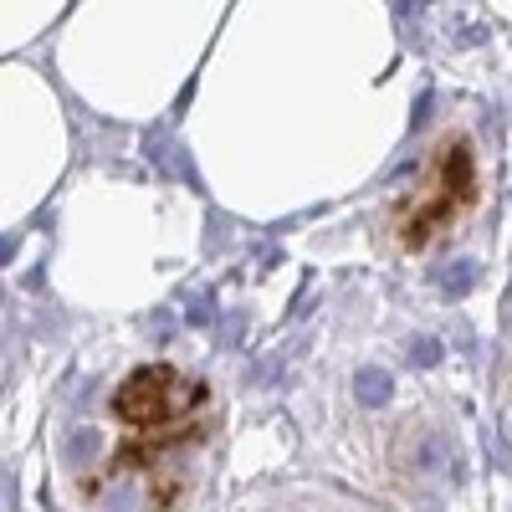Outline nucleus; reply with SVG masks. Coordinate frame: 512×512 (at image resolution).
Masks as SVG:
<instances>
[{"instance_id": "1", "label": "nucleus", "mask_w": 512, "mask_h": 512, "mask_svg": "<svg viewBox=\"0 0 512 512\" xmlns=\"http://www.w3.org/2000/svg\"><path fill=\"white\" fill-rule=\"evenodd\" d=\"M205 405V384L185 379L169 364H149L139 374H128L113 395V415L128 425V431H159V425L180 420L190 410Z\"/></svg>"}, {"instance_id": "2", "label": "nucleus", "mask_w": 512, "mask_h": 512, "mask_svg": "<svg viewBox=\"0 0 512 512\" xmlns=\"http://www.w3.org/2000/svg\"><path fill=\"white\" fill-rule=\"evenodd\" d=\"M466 200H472V149H466V139H446L436 159V180L405 221V246H425L446 221L461 216Z\"/></svg>"}, {"instance_id": "3", "label": "nucleus", "mask_w": 512, "mask_h": 512, "mask_svg": "<svg viewBox=\"0 0 512 512\" xmlns=\"http://www.w3.org/2000/svg\"><path fill=\"white\" fill-rule=\"evenodd\" d=\"M395 395V379L390 374H384L379 364H364L359 374H354V400L359 405H369V410H379L384 400H390Z\"/></svg>"}, {"instance_id": "4", "label": "nucleus", "mask_w": 512, "mask_h": 512, "mask_svg": "<svg viewBox=\"0 0 512 512\" xmlns=\"http://www.w3.org/2000/svg\"><path fill=\"white\" fill-rule=\"evenodd\" d=\"M472 282H477V262H451V267H441V292H446V297H461Z\"/></svg>"}, {"instance_id": "5", "label": "nucleus", "mask_w": 512, "mask_h": 512, "mask_svg": "<svg viewBox=\"0 0 512 512\" xmlns=\"http://www.w3.org/2000/svg\"><path fill=\"white\" fill-rule=\"evenodd\" d=\"M62 456H67L72 466H82L88 456H98V431H88V425H77V431L67 436V446H62Z\"/></svg>"}, {"instance_id": "6", "label": "nucleus", "mask_w": 512, "mask_h": 512, "mask_svg": "<svg viewBox=\"0 0 512 512\" xmlns=\"http://www.w3.org/2000/svg\"><path fill=\"white\" fill-rule=\"evenodd\" d=\"M441 359V344H436V338H415V344H410V364L415 369H431Z\"/></svg>"}]
</instances>
